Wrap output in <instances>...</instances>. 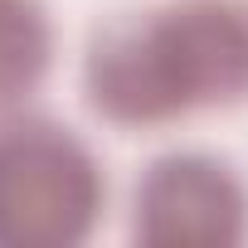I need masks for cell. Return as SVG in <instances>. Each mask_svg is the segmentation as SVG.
<instances>
[{
    "mask_svg": "<svg viewBox=\"0 0 248 248\" xmlns=\"http://www.w3.org/2000/svg\"><path fill=\"white\" fill-rule=\"evenodd\" d=\"M88 107L112 127L248 102V15L229 0H175L102 30L83 63Z\"/></svg>",
    "mask_w": 248,
    "mask_h": 248,
    "instance_id": "1",
    "label": "cell"
},
{
    "mask_svg": "<svg viewBox=\"0 0 248 248\" xmlns=\"http://www.w3.org/2000/svg\"><path fill=\"white\" fill-rule=\"evenodd\" d=\"M93 151L49 117L0 122V248H78L102 214Z\"/></svg>",
    "mask_w": 248,
    "mask_h": 248,
    "instance_id": "2",
    "label": "cell"
},
{
    "mask_svg": "<svg viewBox=\"0 0 248 248\" xmlns=\"http://www.w3.org/2000/svg\"><path fill=\"white\" fill-rule=\"evenodd\" d=\"M132 238L146 248H229L248 238V190L214 156H161L137 185Z\"/></svg>",
    "mask_w": 248,
    "mask_h": 248,
    "instance_id": "3",
    "label": "cell"
},
{
    "mask_svg": "<svg viewBox=\"0 0 248 248\" xmlns=\"http://www.w3.org/2000/svg\"><path fill=\"white\" fill-rule=\"evenodd\" d=\"M54 63V30L39 0H0V112L25 102Z\"/></svg>",
    "mask_w": 248,
    "mask_h": 248,
    "instance_id": "4",
    "label": "cell"
}]
</instances>
